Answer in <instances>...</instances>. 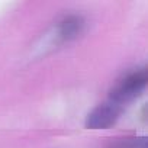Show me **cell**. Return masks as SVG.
I'll list each match as a JSON object with an SVG mask.
<instances>
[{
    "instance_id": "6da1fadb",
    "label": "cell",
    "mask_w": 148,
    "mask_h": 148,
    "mask_svg": "<svg viewBox=\"0 0 148 148\" xmlns=\"http://www.w3.org/2000/svg\"><path fill=\"white\" fill-rule=\"evenodd\" d=\"M145 86H147V70L145 68H139L132 73H128L110 90L109 100L123 106L128 102L138 97L145 89Z\"/></svg>"
},
{
    "instance_id": "7a4b0ae2",
    "label": "cell",
    "mask_w": 148,
    "mask_h": 148,
    "mask_svg": "<svg viewBox=\"0 0 148 148\" xmlns=\"http://www.w3.org/2000/svg\"><path fill=\"white\" fill-rule=\"evenodd\" d=\"M122 110H123V106L112 100H108L99 105L97 108H95L89 113L86 119V126L90 129H106L119 119Z\"/></svg>"
},
{
    "instance_id": "3957f363",
    "label": "cell",
    "mask_w": 148,
    "mask_h": 148,
    "mask_svg": "<svg viewBox=\"0 0 148 148\" xmlns=\"http://www.w3.org/2000/svg\"><path fill=\"white\" fill-rule=\"evenodd\" d=\"M86 28V21L80 15L65 16L57 25V38L60 42H70L77 39Z\"/></svg>"
},
{
    "instance_id": "277c9868",
    "label": "cell",
    "mask_w": 148,
    "mask_h": 148,
    "mask_svg": "<svg viewBox=\"0 0 148 148\" xmlns=\"http://www.w3.org/2000/svg\"><path fill=\"white\" fill-rule=\"evenodd\" d=\"M108 148H147V138L145 136L122 138V139L110 144Z\"/></svg>"
}]
</instances>
